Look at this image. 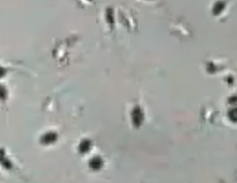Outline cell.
Listing matches in <instances>:
<instances>
[{
  "mask_svg": "<svg viewBox=\"0 0 237 183\" xmlns=\"http://www.w3.org/2000/svg\"><path fill=\"white\" fill-rule=\"evenodd\" d=\"M143 113L140 109V107H136L132 112V121H133L134 126H140L143 121Z\"/></svg>",
  "mask_w": 237,
  "mask_h": 183,
  "instance_id": "cell-1",
  "label": "cell"
},
{
  "mask_svg": "<svg viewBox=\"0 0 237 183\" xmlns=\"http://www.w3.org/2000/svg\"><path fill=\"white\" fill-rule=\"evenodd\" d=\"M89 165L91 166V168H93V170H99L101 169L103 166V160L101 157H95L90 161L89 163Z\"/></svg>",
  "mask_w": 237,
  "mask_h": 183,
  "instance_id": "cell-2",
  "label": "cell"
},
{
  "mask_svg": "<svg viewBox=\"0 0 237 183\" xmlns=\"http://www.w3.org/2000/svg\"><path fill=\"white\" fill-rule=\"evenodd\" d=\"M91 146V143L89 140H85L82 142L81 145H80V151L82 153H85L88 151H89Z\"/></svg>",
  "mask_w": 237,
  "mask_h": 183,
  "instance_id": "cell-3",
  "label": "cell"
},
{
  "mask_svg": "<svg viewBox=\"0 0 237 183\" xmlns=\"http://www.w3.org/2000/svg\"><path fill=\"white\" fill-rule=\"evenodd\" d=\"M228 116H229V118L231 119V121L236 122V119H237L236 109H232V110H231V111L229 112V114H228Z\"/></svg>",
  "mask_w": 237,
  "mask_h": 183,
  "instance_id": "cell-4",
  "label": "cell"
},
{
  "mask_svg": "<svg viewBox=\"0 0 237 183\" xmlns=\"http://www.w3.org/2000/svg\"><path fill=\"white\" fill-rule=\"evenodd\" d=\"M56 136L55 134H48L45 137V142H52L55 140Z\"/></svg>",
  "mask_w": 237,
  "mask_h": 183,
  "instance_id": "cell-5",
  "label": "cell"
}]
</instances>
